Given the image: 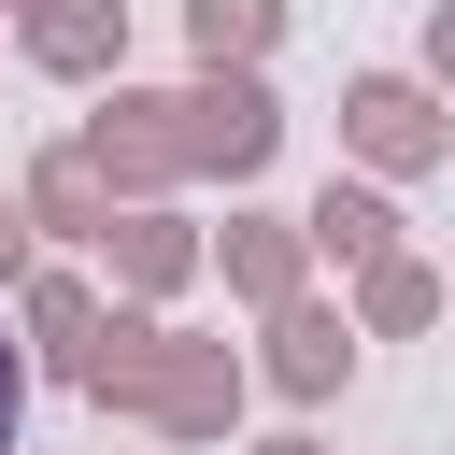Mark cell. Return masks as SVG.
<instances>
[{"instance_id": "1", "label": "cell", "mask_w": 455, "mask_h": 455, "mask_svg": "<svg viewBox=\"0 0 455 455\" xmlns=\"http://www.w3.org/2000/svg\"><path fill=\"white\" fill-rule=\"evenodd\" d=\"M0 441H14V341H0Z\"/></svg>"}]
</instances>
